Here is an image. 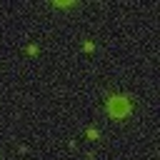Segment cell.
Listing matches in <instances>:
<instances>
[{
	"label": "cell",
	"mask_w": 160,
	"mask_h": 160,
	"mask_svg": "<svg viewBox=\"0 0 160 160\" xmlns=\"http://www.w3.org/2000/svg\"><path fill=\"white\" fill-rule=\"evenodd\" d=\"M128 110H130V105H128L125 98H112V100H110V112H112V118H122V115H128Z\"/></svg>",
	"instance_id": "cell-1"
}]
</instances>
